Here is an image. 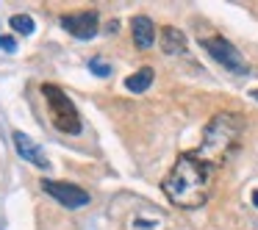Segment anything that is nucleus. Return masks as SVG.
I'll return each mask as SVG.
<instances>
[{
    "instance_id": "nucleus-3",
    "label": "nucleus",
    "mask_w": 258,
    "mask_h": 230,
    "mask_svg": "<svg viewBox=\"0 0 258 230\" xmlns=\"http://www.w3.org/2000/svg\"><path fill=\"white\" fill-rule=\"evenodd\" d=\"M42 97L47 103V114H50V122L56 130L67 136H78L84 130V122H81V114L75 108V103L67 97V92L56 84H42Z\"/></svg>"
},
{
    "instance_id": "nucleus-4",
    "label": "nucleus",
    "mask_w": 258,
    "mask_h": 230,
    "mask_svg": "<svg viewBox=\"0 0 258 230\" xmlns=\"http://www.w3.org/2000/svg\"><path fill=\"white\" fill-rule=\"evenodd\" d=\"M200 45H203V50H206L217 64H222L228 72H233V75H247L250 72L244 56H241V53L236 50V45H230L228 39H222V36H208V39H203Z\"/></svg>"
},
{
    "instance_id": "nucleus-5",
    "label": "nucleus",
    "mask_w": 258,
    "mask_h": 230,
    "mask_svg": "<svg viewBox=\"0 0 258 230\" xmlns=\"http://www.w3.org/2000/svg\"><path fill=\"white\" fill-rule=\"evenodd\" d=\"M42 191L50 194V200H56L58 205L70 208V211H78V208H86L92 202L89 191L81 189L75 183H64V180H42Z\"/></svg>"
},
{
    "instance_id": "nucleus-12",
    "label": "nucleus",
    "mask_w": 258,
    "mask_h": 230,
    "mask_svg": "<svg viewBox=\"0 0 258 230\" xmlns=\"http://www.w3.org/2000/svg\"><path fill=\"white\" fill-rule=\"evenodd\" d=\"M89 72H95L97 78H108V75H111V67H108L103 58H89Z\"/></svg>"
},
{
    "instance_id": "nucleus-2",
    "label": "nucleus",
    "mask_w": 258,
    "mask_h": 230,
    "mask_svg": "<svg viewBox=\"0 0 258 230\" xmlns=\"http://www.w3.org/2000/svg\"><path fill=\"white\" fill-rule=\"evenodd\" d=\"M241 133H244V119L233 111H219L208 119L206 130H203V141L197 156L208 161L211 167L225 164L241 144Z\"/></svg>"
},
{
    "instance_id": "nucleus-14",
    "label": "nucleus",
    "mask_w": 258,
    "mask_h": 230,
    "mask_svg": "<svg viewBox=\"0 0 258 230\" xmlns=\"http://www.w3.org/2000/svg\"><path fill=\"white\" fill-rule=\"evenodd\" d=\"M252 202H255V205H258V191H252Z\"/></svg>"
},
{
    "instance_id": "nucleus-7",
    "label": "nucleus",
    "mask_w": 258,
    "mask_h": 230,
    "mask_svg": "<svg viewBox=\"0 0 258 230\" xmlns=\"http://www.w3.org/2000/svg\"><path fill=\"white\" fill-rule=\"evenodd\" d=\"M12 141H14V150H17V156H23V161L34 164V167L39 169H50V161L45 158V152L39 150V144H36L34 139H31L28 133H23V130H14L12 133Z\"/></svg>"
},
{
    "instance_id": "nucleus-11",
    "label": "nucleus",
    "mask_w": 258,
    "mask_h": 230,
    "mask_svg": "<svg viewBox=\"0 0 258 230\" xmlns=\"http://www.w3.org/2000/svg\"><path fill=\"white\" fill-rule=\"evenodd\" d=\"M9 25H12V31H17V34H23V36H31L34 34V20L28 17V14H14L12 20H9Z\"/></svg>"
},
{
    "instance_id": "nucleus-8",
    "label": "nucleus",
    "mask_w": 258,
    "mask_h": 230,
    "mask_svg": "<svg viewBox=\"0 0 258 230\" xmlns=\"http://www.w3.org/2000/svg\"><path fill=\"white\" fill-rule=\"evenodd\" d=\"M131 34H134V42L139 50H150L156 45V23L147 14H136L131 20Z\"/></svg>"
},
{
    "instance_id": "nucleus-10",
    "label": "nucleus",
    "mask_w": 258,
    "mask_h": 230,
    "mask_svg": "<svg viewBox=\"0 0 258 230\" xmlns=\"http://www.w3.org/2000/svg\"><path fill=\"white\" fill-rule=\"evenodd\" d=\"M153 78H156L153 67H142L139 72H134V75H128V78H125V89L134 92V95H142V92H147L153 86Z\"/></svg>"
},
{
    "instance_id": "nucleus-9",
    "label": "nucleus",
    "mask_w": 258,
    "mask_h": 230,
    "mask_svg": "<svg viewBox=\"0 0 258 230\" xmlns=\"http://www.w3.org/2000/svg\"><path fill=\"white\" fill-rule=\"evenodd\" d=\"M161 50L167 53V56H180V53H186V34L180 28H172V25L161 28Z\"/></svg>"
},
{
    "instance_id": "nucleus-1",
    "label": "nucleus",
    "mask_w": 258,
    "mask_h": 230,
    "mask_svg": "<svg viewBox=\"0 0 258 230\" xmlns=\"http://www.w3.org/2000/svg\"><path fill=\"white\" fill-rule=\"evenodd\" d=\"M214 169L208 161H203L197 152H180L167 178L161 180V191L172 205L178 208H200L211 197L214 189Z\"/></svg>"
},
{
    "instance_id": "nucleus-6",
    "label": "nucleus",
    "mask_w": 258,
    "mask_h": 230,
    "mask_svg": "<svg viewBox=\"0 0 258 230\" xmlns=\"http://www.w3.org/2000/svg\"><path fill=\"white\" fill-rule=\"evenodd\" d=\"M61 28L67 34H73L75 39H92V36L100 31V14L97 12H73L61 17Z\"/></svg>"
},
{
    "instance_id": "nucleus-13",
    "label": "nucleus",
    "mask_w": 258,
    "mask_h": 230,
    "mask_svg": "<svg viewBox=\"0 0 258 230\" xmlns=\"http://www.w3.org/2000/svg\"><path fill=\"white\" fill-rule=\"evenodd\" d=\"M0 47H3L6 53H14V50H17V45H14L12 36H0Z\"/></svg>"
},
{
    "instance_id": "nucleus-15",
    "label": "nucleus",
    "mask_w": 258,
    "mask_h": 230,
    "mask_svg": "<svg viewBox=\"0 0 258 230\" xmlns=\"http://www.w3.org/2000/svg\"><path fill=\"white\" fill-rule=\"evenodd\" d=\"M250 95H252V100H258V89H252V92H250Z\"/></svg>"
}]
</instances>
